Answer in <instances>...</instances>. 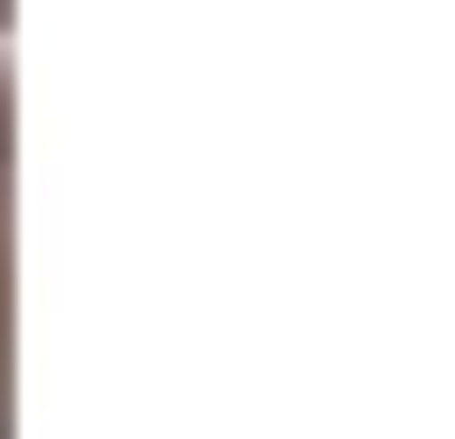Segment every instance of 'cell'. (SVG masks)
Listing matches in <instances>:
<instances>
[{
  "label": "cell",
  "mask_w": 455,
  "mask_h": 439,
  "mask_svg": "<svg viewBox=\"0 0 455 439\" xmlns=\"http://www.w3.org/2000/svg\"><path fill=\"white\" fill-rule=\"evenodd\" d=\"M0 439H17V325H0Z\"/></svg>",
  "instance_id": "6da1fadb"
}]
</instances>
